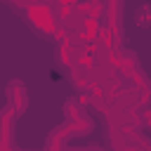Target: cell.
<instances>
[{"label":"cell","instance_id":"6da1fadb","mask_svg":"<svg viewBox=\"0 0 151 151\" xmlns=\"http://www.w3.org/2000/svg\"><path fill=\"white\" fill-rule=\"evenodd\" d=\"M61 111H64V116H66L64 123H66V127H68L71 139H73V137H83V134H87V132L94 130V120H92V116L87 113V106H85L78 97H68V99L64 101Z\"/></svg>","mask_w":151,"mask_h":151},{"label":"cell","instance_id":"7a4b0ae2","mask_svg":"<svg viewBox=\"0 0 151 151\" xmlns=\"http://www.w3.org/2000/svg\"><path fill=\"white\" fill-rule=\"evenodd\" d=\"M5 94H7V106L17 113V118H19V116H24V113H26V109H28V92H26L24 80L12 78V80L5 85Z\"/></svg>","mask_w":151,"mask_h":151},{"label":"cell","instance_id":"3957f363","mask_svg":"<svg viewBox=\"0 0 151 151\" xmlns=\"http://www.w3.org/2000/svg\"><path fill=\"white\" fill-rule=\"evenodd\" d=\"M14 127H17V113L9 106L0 109V151H17Z\"/></svg>","mask_w":151,"mask_h":151},{"label":"cell","instance_id":"277c9868","mask_svg":"<svg viewBox=\"0 0 151 151\" xmlns=\"http://www.w3.org/2000/svg\"><path fill=\"white\" fill-rule=\"evenodd\" d=\"M68 139H71L68 127H66V123H61L59 127H54V130L47 134L42 151H64V149H66V144H68Z\"/></svg>","mask_w":151,"mask_h":151},{"label":"cell","instance_id":"5b68a950","mask_svg":"<svg viewBox=\"0 0 151 151\" xmlns=\"http://www.w3.org/2000/svg\"><path fill=\"white\" fill-rule=\"evenodd\" d=\"M134 24H137L139 28H149V26H151V5H149V2L137 7V12H134Z\"/></svg>","mask_w":151,"mask_h":151},{"label":"cell","instance_id":"8992f818","mask_svg":"<svg viewBox=\"0 0 151 151\" xmlns=\"http://www.w3.org/2000/svg\"><path fill=\"white\" fill-rule=\"evenodd\" d=\"M17 151H31V149H17Z\"/></svg>","mask_w":151,"mask_h":151}]
</instances>
